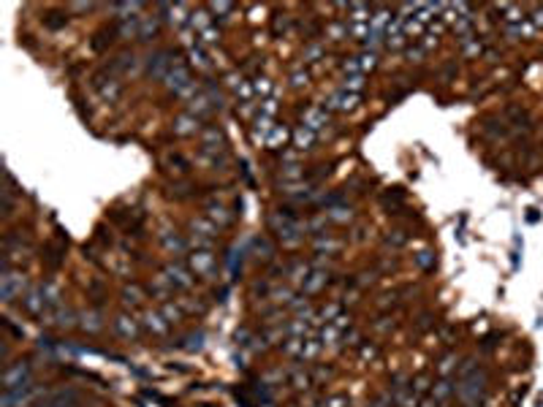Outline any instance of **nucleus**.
<instances>
[{
	"instance_id": "7ed1b4c3",
	"label": "nucleus",
	"mask_w": 543,
	"mask_h": 407,
	"mask_svg": "<svg viewBox=\"0 0 543 407\" xmlns=\"http://www.w3.org/2000/svg\"><path fill=\"white\" fill-rule=\"evenodd\" d=\"M356 104H359V95H356V92H345V90H342V92H337V95L329 98L326 106H329V109H340V112H348V109H353Z\"/></svg>"
},
{
	"instance_id": "4468645a",
	"label": "nucleus",
	"mask_w": 543,
	"mask_h": 407,
	"mask_svg": "<svg viewBox=\"0 0 543 407\" xmlns=\"http://www.w3.org/2000/svg\"><path fill=\"white\" fill-rule=\"evenodd\" d=\"M255 92H264V95H272V84H269V79H255Z\"/></svg>"
},
{
	"instance_id": "1a4fd4ad",
	"label": "nucleus",
	"mask_w": 543,
	"mask_h": 407,
	"mask_svg": "<svg viewBox=\"0 0 543 407\" xmlns=\"http://www.w3.org/2000/svg\"><path fill=\"white\" fill-rule=\"evenodd\" d=\"M187 54H190V62L193 65H199V68H204V71H207L209 68V60H207V54H204L199 46H190V49H187Z\"/></svg>"
},
{
	"instance_id": "ddd939ff",
	"label": "nucleus",
	"mask_w": 543,
	"mask_h": 407,
	"mask_svg": "<svg viewBox=\"0 0 543 407\" xmlns=\"http://www.w3.org/2000/svg\"><path fill=\"white\" fill-rule=\"evenodd\" d=\"M199 36H201V41H204V44H215L217 38H220V33H217L215 27H207V30H204V33H199Z\"/></svg>"
},
{
	"instance_id": "f03ea898",
	"label": "nucleus",
	"mask_w": 543,
	"mask_h": 407,
	"mask_svg": "<svg viewBox=\"0 0 543 407\" xmlns=\"http://www.w3.org/2000/svg\"><path fill=\"white\" fill-rule=\"evenodd\" d=\"M199 125H201V120L196 114H179L177 120H174V133H179V136H190V133H196L199 130Z\"/></svg>"
},
{
	"instance_id": "f8f14e48",
	"label": "nucleus",
	"mask_w": 543,
	"mask_h": 407,
	"mask_svg": "<svg viewBox=\"0 0 543 407\" xmlns=\"http://www.w3.org/2000/svg\"><path fill=\"white\" fill-rule=\"evenodd\" d=\"M307 82H310V76H307L304 71H296L294 76H291V87H307Z\"/></svg>"
},
{
	"instance_id": "2eb2a0df",
	"label": "nucleus",
	"mask_w": 543,
	"mask_h": 407,
	"mask_svg": "<svg viewBox=\"0 0 543 407\" xmlns=\"http://www.w3.org/2000/svg\"><path fill=\"white\" fill-rule=\"evenodd\" d=\"M209 9L215 11V14H231V11H234V6H231V3H212Z\"/></svg>"
},
{
	"instance_id": "423d86ee",
	"label": "nucleus",
	"mask_w": 543,
	"mask_h": 407,
	"mask_svg": "<svg viewBox=\"0 0 543 407\" xmlns=\"http://www.w3.org/2000/svg\"><path fill=\"white\" fill-rule=\"evenodd\" d=\"M139 25H141V30H139L141 41H149V38L158 33V22H155V17L152 19H149V17H139Z\"/></svg>"
},
{
	"instance_id": "20e7f679",
	"label": "nucleus",
	"mask_w": 543,
	"mask_h": 407,
	"mask_svg": "<svg viewBox=\"0 0 543 407\" xmlns=\"http://www.w3.org/2000/svg\"><path fill=\"white\" fill-rule=\"evenodd\" d=\"M324 125H326V112L324 109H310V112L304 114V128L318 130V128H324Z\"/></svg>"
},
{
	"instance_id": "9d476101",
	"label": "nucleus",
	"mask_w": 543,
	"mask_h": 407,
	"mask_svg": "<svg viewBox=\"0 0 543 407\" xmlns=\"http://www.w3.org/2000/svg\"><path fill=\"white\" fill-rule=\"evenodd\" d=\"M356 62H359V71L364 74V71H369V68H375L377 54L375 52H364V54H359V57H356Z\"/></svg>"
},
{
	"instance_id": "6e6552de",
	"label": "nucleus",
	"mask_w": 543,
	"mask_h": 407,
	"mask_svg": "<svg viewBox=\"0 0 543 407\" xmlns=\"http://www.w3.org/2000/svg\"><path fill=\"white\" fill-rule=\"evenodd\" d=\"M285 139H288V130L285 128H274L272 133H269V139H266V147H272V150H277L280 144H285Z\"/></svg>"
},
{
	"instance_id": "39448f33",
	"label": "nucleus",
	"mask_w": 543,
	"mask_h": 407,
	"mask_svg": "<svg viewBox=\"0 0 543 407\" xmlns=\"http://www.w3.org/2000/svg\"><path fill=\"white\" fill-rule=\"evenodd\" d=\"M312 142H315V130H310V128H299L296 133H294V144L299 147V150H310L312 147Z\"/></svg>"
},
{
	"instance_id": "0eeeda50",
	"label": "nucleus",
	"mask_w": 543,
	"mask_h": 407,
	"mask_svg": "<svg viewBox=\"0 0 543 407\" xmlns=\"http://www.w3.org/2000/svg\"><path fill=\"white\" fill-rule=\"evenodd\" d=\"M361 87H364V74L345 76V82H342V90H345V92L350 90V92H356V95H359V90H361Z\"/></svg>"
},
{
	"instance_id": "9b49d317",
	"label": "nucleus",
	"mask_w": 543,
	"mask_h": 407,
	"mask_svg": "<svg viewBox=\"0 0 543 407\" xmlns=\"http://www.w3.org/2000/svg\"><path fill=\"white\" fill-rule=\"evenodd\" d=\"M326 36L332 38V41H342V38L348 36V25H329L326 27Z\"/></svg>"
},
{
	"instance_id": "dca6fc26",
	"label": "nucleus",
	"mask_w": 543,
	"mask_h": 407,
	"mask_svg": "<svg viewBox=\"0 0 543 407\" xmlns=\"http://www.w3.org/2000/svg\"><path fill=\"white\" fill-rule=\"evenodd\" d=\"M321 52H324V49H321V46H307V52H304V60H307V62H312L315 57H321Z\"/></svg>"
},
{
	"instance_id": "f257e3e1",
	"label": "nucleus",
	"mask_w": 543,
	"mask_h": 407,
	"mask_svg": "<svg viewBox=\"0 0 543 407\" xmlns=\"http://www.w3.org/2000/svg\"><path fill=\"white\" fill-rule=\"evenodd\" d=\"M163 82H166L169 87H171V90H174L177 95H179V92H182V90H185V87H187V84H190L193 79H190V74H187V68H185V65H179V62H174V65L169 68V74H166V79H163Z\"/></svg>"
}]
</instances>
